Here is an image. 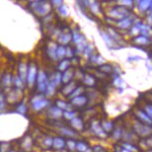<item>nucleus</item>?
Masks as SVG:
<instances>
[{
  "label": "nucleus",
  "instance_id": "f257e3e1",
  "mask_svg": "<svg viewBox=\"0 0 152 152\" xmlns=\"http://www.w3.org/2000/svg\"><path fill=\"white\" fill-rule=\"evenodd\" d=\"M48 104L49 102L47 99H44L43 95H39V96L34 97L33 100H31V104H33V107L36 111H41L42 109L47 107Z\"/></svg>",
  "mask_w": 152,
  "mask_h": 152
},
{
  "label": "nucleus",
  "instance_id": "f03ea898",
  "mask_svg": "<svg viewBox=\"0 0 152 152\" xmlns=\"http://www.w3.org/2000/svg\"><path fill=\"white\" fill-rule=\"evenodd\" d=\"M152 129L150 127L144 126L143 123H137L136 125V133L141 137H146L151 135Z\"/></svg>",
  "mask_w": 152,
  "mask_h": 152
},
{
  "label": "nucleus",
  "instance_id": "7ed1b4c3",
  "mask_svg": "<svg viewBox=\"0 0 152 152\" xmlns=\"http://www.w3.org/2000/svg\"><path fill=\"white\" fill-rule=\"evenodd\" d=\"M137 118L141 121V123L147 124V125H152V120L146 115V113L143 111V110H140V111H137L136 113Z\"/></svg>",
  "mask_w": 152,
  "mask_h": 152
},
{
  "label": "nucleus",
  "instance_id": "20e7f679",
  "mask_svg": "<svg viewBox=\"0 0 152 152\" xmlns=\"http://www.w3.org/2000/svg\"><path fill=\"white\" fill-rule=\"evenodd\" d=\"M86 102H87L86 96H84V95H82V94L73 97V99H72V104L74 105H77V107H82V105L86 104Z\"/></svg>",
  "mask_w": 152,
  "mask_h": 152
},
{
  "label": "nucleus",
  "instance_id": "39448f33",
  "mask_svg": "<svg viewBox=\"0 0 152 152\" xmlns=\"http://www.w3.org/2000/svg\"><path fill=\"white\" fill-rule=\"evenodd\" d=\"M91 129L94 131V133H95L97 136L99 137H105V132L104 131V129L102 128V126L99 123H94L91 126Z\"/></svg>",
  "mask_w": 152,
  "mask_h": 152
},
{
  "label": "nucleus",
  "instance_id": "423d86ee",
  "mask_svg": "<svg viewBox=\"0 0 152 152\" xmlns=\"http://www.w3.org/2000/svg\"><path fill=\"white\" fill-rule=\"evenodd\" d=\"M49 112H50V113H49L50 117L53 118V119H58V118L63 116V111H62V110H60L57 107H52V109H50V111H49Z\"/></svg>",
  "mask_w": 152,
  "mask_h": 152
},
{
  "label": "nucleus",
  "instance_id": "0eeeda50",
  "mask_svg": "<svg viewBox=\"0 0 152 152\" xmlns=\"http://www.w3.org/2000/svg\"><path fill=\"white\" fill-rule=\"evenodd\" d=\"M71 125H72L76 130H83V127H84L82 120L79 119V118H73V119L71 120Z\"/></svg>",
  "mask_w": 152,
  "mask_h": 152
},
{
  "label": "nucleus",
  "instance_id": "6e6552de",
  "mask_svg": "<svg viewBox=\"0 0 152 152\" xmlns=\"http://www.w3.org/2000/svg\"><path fill=\"white\" fill-rule=\"evenodd\" d=\"M28 79H26V81H28V83L29 85H31L36 80V69L34 70V68L31 67V69H29V71H28Z\"/></svg>",
  "mask_w": 152,
  "mask_h": 152
},
{
  "label": "nucleus",
  "instance_id": "1a4fd4ad",
  "mask_svg": "<svg viewBox=\"0 0 152 152\" xmlns=\"http://www.w3.org/2000/svg\"><path fill=\"white\" fill-rule=\"evenodd\" d=\"M53 145H54L55 148L61 149V148H63V147L65 146V141L63 140L62 138H60V137H57V138H55L53 140Z\"/></svg>",
  "mask_w": 152,
  "mask_h": 152
},
{
  "label": "nucleus",
  "instance_id": "9d476101",
  "mask_svg": "<svg viewBox=\"0 0 152 152\" xmlns=\"http://www.w3.org/2000/svg\"><path fill=\"white\" fill-rule=\"evenodd\" d=\"M76 149L79 152H86L88 146L85 142H78V143H76Z\"/></svg>",
  "mask_w": 152,
  "mask_h": 152
},
{
  "label": "nucleus",
  "instance_id": "9b49d317",
  "mask_svg": "<svg viewBox=\"0 0 152 152\" xmlns=\"http://www.w3.org/2000/svg\"><path fill=\"white\" fill-rule=\"evenodd\" d=\"M102 128L104 129V131H112L113 128H114V124L112 123L111 121H104V123L102 124Z\"/></svg>",
  "mask_w": 152,
  "mask_h": 152
},
{
  "label": "nucleus",
  "instance_id": "f8f14e48",
  "mask_svg": "<svg viewBox=\"0 0 152 152\" xmlns=\"http://www.w3.org/2000/svg\"><path fill=\"white\" fill-rule=\"evenodd\" d=\"M123 147H124V149H126V150H127V151H129V152L138 151V149H137V147H136V146L132 145V144H130V143H124V144H123Z\"/></svg>",
  "mask_w": 152,
  "mask_h": 152
},
{
  "label": "nucleus",
  "instance_id": "ddd939ff",
  "mask_svg": "<svg viewBox=\"0 0 152 152\" xmlns=\"http://www.w3.org/2000/svg\"><path fill=\"white\" fill-rule=\"evenodd\" d=\"M144 112L146 113V115L150 118V119H152V104H146L145 107H144Z\"/></svg>",
  "mask_w": 152,
  "mask_h": 152
},
{
  "label": "nucleus",
  "instance_id": "4468645a",
  "mask_svg": "<svg viewBox=\"0 0 152 152\" xmlns=\"http://www.w3.org/2000/svg\"><path fill=\"white\" fill-rule=\"evenodd\" d=\"M63 116L68 120H72L73 118H75V113L73 111H66L65 113H63Z\"/></svg>",
  "mask_w": 152,
  "mask_h": 152
},
{
  "label": "nucleus",
  "instance_id": "2eb2a0df",
  "mask_svg": "<svg viewBox=\"0 0 152 152\" xmlns=\"http://www.w3.org/2000/svg\"><path fill=\"white\" fill-rule=\"evenodd\" d=\"M18 113H19V114H21V115H23V114H26V105L24 104H20L18 107Z\"/></svg>",
  "mask_w": 152,
  "mask_h": 152
},
{
  "label": "nucleus",
  "instance_id": "dca6fc26",
  "mask_svg": "<svg viewBox=\"0 0 152 152\" xmlns=\"http://www.w3.org/2000/svg\"><path fill=\"white\" fill-rule=\"evenodd\" d=\"M62 132H63V134L67 135V136H69V137H74L75 136L74 132L71 131V130H69V129H67V128H63L62 129Z\"/></svg>",
  "mask_w": 152,
  "mask_h": 152
},
{
  "label": "nucleus",
  "instance_id": "f3484780",
  "mask_svg": "<svg viewBox=\"0 0 152 152\" xmlns=\"http://www.w3.org/2000/svg\"><path fill=\"white\" fill-rule=\"evenodd\" d=\"M82 88L79 87V88H76V89L73 90V92H71V96L72 97H75V96H78V95H81L80 94L82 92Z\"/></svg>",
  "mask_w": 152,
  "mask_h": 152
},
{
  "label": "nucleus",
  "instance_id": "a211bd4d",
  "mask_svg": "<svg viewBox=\"0 0 152 152\" xmlns=\"http://www.w3.org/2000/svg\"><path fill=\"white\" fill-rule=\"evenodd\" d=\"M84 81L87 85H89V86H91V85L94 84V79L92 77H90V76H86Z\"/></svg>",
  "mask_w": 152,
  "mask_h": 152
},
{
  "label": "nucleus",
  "instance_id": "6ab92c4d",
  "mask_svg": "<svg viewBox=\"0 0 152 152\" xmlns=\"http://www.w3.org/2000/svg\"><path fill=\"white\" fill-rule=\"evenodd\" d=\"M67 146H68V148H69L70 150H75V149H76V143L73 140L67 141Z\"/></svg>",
  "mask_w": 152,
  "mask_h": 152
},
{
  "label": "nucleus",
  "instance_id": "aec40b11",
  "mask_svg": "<svg viewBox=\"0 0 152 152\" xmlns=\"http://www.w3.org/2000/svg\"><path fill=\"white\" fill-rule=\"evenodd\" d=\"M3 84L5 85V86H7V85L10 84V76H9V75H6L5 77H4V79H3Z\"/></svg>",
  "mask_w": 152,
  "mask_h": 152
},
{
  "label": "nucleus",
  "instance_id": "412c9836",
  "mask_svg": "<svg viewBox=\"0 0 152 152\" xmlns=\"http://www.w3.org/2000/svg\"><path fill=\"white\" fill-rule=\"evenodd\" d=\"M45 144H46V145H48V146H52L53 145L52 138H50V137H49V138L46 139V140H45Z\"/></svg>",
  "mask_w": 152,
  "mask_h": 152
},
{
  "label": "nucleus",
  "instance_id": "4be33fe9",
  "mask_svg": "<svg viewBox=\"0 0 152 152\" xmlns=\"http://www.w3.org/2000/svg\"><path fill=\"white\" fill-rule=\"evenodd\" d=\"M3 105H4V102H3V97H2V95L0 94V110L3 107Z\"/></svg>",
  "mask_w": 152,
  "mask_h": 152
},
{
  "label": "nucleus",
  "instance_id": "5701e85b",
  "mask_svg": "<svg viewBox=\"0 0 152 152\" xmlns=\"http://www.w3.org/2000/svg\"><path fill=\"white\" fill-rule=\"evenodd\" d=\"M122 152H129V151H127L126 149H123V150H122Z\"/></svg>",
  "mask_w": 152,
  "mask_h": 152
},
{
  "label": "nucleus",
  "instance_id": "b1692460",
  "mask_svg": "<svg viewBox=\"0 0 152 152\" xmlns=\"http://www.w3.org/2000/svg\"><path fill=\"white\" fill-rule=\"evenodd\" d=\"M9 152H14V151H9Z\"/></svg>",
  "mask_w": 152,
  "mask_h": 152
}]
</instances>
